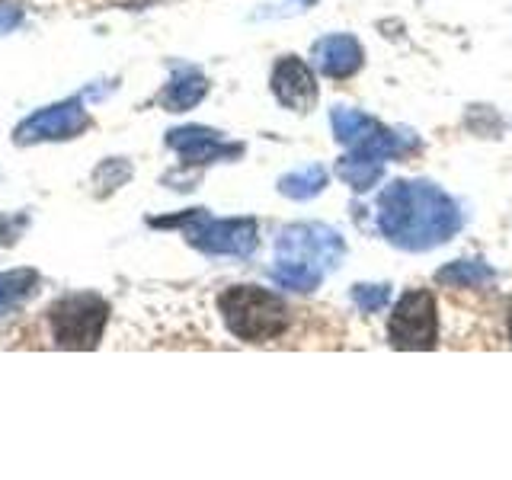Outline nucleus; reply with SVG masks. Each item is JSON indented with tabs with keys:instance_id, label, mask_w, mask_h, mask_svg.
Segmentation results:
<instances>
[{
	"instance_id": "nucleus-20",
	"label": "nucleus",
	"mask_w": 512,
	"mask_h": 480,
	"mask_svg": "<svg viewBox=\"0 0 512 480\" xmlns=\"http://www.w3.org/2000/svg\"><path fill=\"white\" fill-rule=\"evenodd\" d=\"M509 333H512V317H509Z\"/></svg>"
},
{
	"instance_id": "nucleus-17",
	"label": "nucleus",
	"mask_w": 512,
	"mask_h": 480,
	"mask_svg": "<svg viewBox=\"0 0 512 480\" xmlns=\"http://www.w3.org/2000/svg\"><path fill=\"white\" fill-rule=\"evenodd\" d=\"M352 301H356L365 314H372V311L388 308L391 288L388 285H356V288H352Z\"/></svg>"
},
{
	"instance_id": "nucleus-12",
	"label": "nucleus",
	"mask_w": 512,
	"mask_h": 480,
	"mask_svg": "<svg viewBox=\"0 0 512 480\" xmlns=\"http://www.w3.org/2000/svg\"><path fill=\"white\" fill-rule=\"evenodd\" d=\"M39 288V272L36 269H10L0 272V314H10L29 301Z\"/></svg>"
},
{
	"instance_id": "nucleus-13",
	"label": "nucleus",
	"mask_w": 512,
	"mask_h": 480,
	"mask_svg": "<svg viewBox=\"0 0 512 480\" xmlns=\"http://www.w3.org/2000/svg\"><path fill=\"white\" fill-rule=\"evenodd\" d=\"M493 269L487 263L477 260H458L452 266H445L436 272V282L442 285H455V288H480V285H493Z\"/></svg>"
},
{
	"instance_id": "nucleus-11",
	"label": "nucleus",
	"mask_w": 512,
	"mask_h": 480,
	"mask_svg": "<svg viewBox=\"0 0 512 480\" xmlns=\"http://www.w3.org/2000/svg\"><path fill=\"white\" fill-rule=\"evenodd\" d=\"M205 93H208V80L196 68H176L170 84L164 87V93H160V103H164L170 112H186L196 106Z\"/></svg>"
},
{
	"instance_id": "nucleus-19",
	"label": "nucleus",
	"mask_w": 512,
	"mask_h": 480,
	"mask_svg": "<svg viewBox=\"0 0 512 480\" xmlns=\"http://www.w3.org/2000/svg\"><path fill=\"white\" fill-rule=\"evenodd\" d=\"M20 23H23L20 7H13V4H7V0H0V32H10Z\"/></svg>"
},
{
	"instance_id": "nucleus-4",
	"label": "nucleus",
	"mask_w": 512,
	"mask_h": 480,
	"mask_svg": "<svg viewBox=\"0 0 512 480\" xmlns=\"http://www.w3.org/2000/svg\"><path fill=\"white\" fill-rule=\"evenodd\" d=\"M151 224H157V228H183L192 247L218 256H250L256 250V240H260L253 218L215 221L205 208H192V212L176 218H154Z\"/></svg>"
},
{
	"instance_id": "nucleus-14",
	"label": "nucleus",
	"mask_w": 512,
	"mask_h": 480,
	"mask_svg": "<svg viewBox=\"0 0 512 480\" xmlns=\"http://www.w3.org/2000/svg\"><path fill=\"white\" fill-rule=\"evenodd\" d=\"M330 122H333V135H336V141L349 144V148H356L359 141H365V138L378 128L375 119L362 116V112H356V109H333Z\"/></svg>"
},
{
	"instance_id": "nucleus-10",
	"label": "nucleus",
	"mask_w": 512,
	"mask_h": 480,
	"mask_svg": "<svg viewBox=\"0 0 512 480\" xmlns=\"http://www.w3.org/2000/svg\"><path fill=\"white\" fill-rule=\"evenodd\" d=\"M314 64L327 77H352L362 68V45L352 36H327L314 45Z\"/></svg>"
},
{
	"instance_id": "nucleus-1",
	"label": "nucleus",
	"mask_w": 512,
	"mask_h": 480,
	"mask_svg": "<svg viewBox=\"0 0 512 480\" xmlns=\"http://www.w3.org/2000/svg\"><path fill=\"white\" fill-rule=\"evenodd\" d=\"M378 228L397 247L429 250L445 244L461 228V215L439 186L426 180H397L381 192Z\"/></svg>"
},
{
	"instance_id": "nucleus-3",
	"label": "nucleus",
	"mask_w": 512,
	"mask_h": 480,
	"mask_svg": "<svg viewBox=\"0 0 512 480\" xmlns=\"http://www.w3.org/2000/svg\"><path fill=\"white\" fill-rule=\"evenodd\" d=\"M218 308L224 314L228 330L247 343L276 340L288 327V308L282 304V298L256 285L228 288V292L218 298Z\"/></svg>"
},
{
	"instance_id": "nucleus-7",
	"label": "nucleus",
	"mask_w": 512,
	"mask_h": 480,
	"mask_svg": "<svg viewBox=\"0 0 512 480\" xmlns=\"http://www.w3.org/2000/svg\"><path fill=\"white\" fill-rule=\"evenodd\" d=\"M90 125L87 116V106L84 100H71L55 103V106H45L16 128V141L20 144H39V141H68L74 135H80L84 128Z\"/></svg>"
},
{
	"instance_id": "nucleus-6",
	"label": "nucleus",
	"mask_w": 512,
	"mask_h": 480,
	"mask_svg": "<svg viewBox=\"0 0 512 480\" xmlns=\"http://www.w3.org/2000/svg\"><path fill=\"white\" fill-rule=\"evenodd\" d=\"M391 346L397 349H432L439 340V317H436V298L423 288L407 292L397 301L388 324Z\"/></svg>"
},
{
	"instance_id": "nucleus-15",
	"label": "nucleus",
	"mask_w": 512,
	"mask_h": 480,
	"mask_svg": "<svg viewBox=\"0 0 512 480\" xmlns=\"http://www.w3.org/2000/svg\"><path fill=\"white\" fill-rule=\"evenodd\" d=\"M324 186H327L324 167H304V170H295V173H288L279 180V192L288 199H311Z\"/></svg>"
},
{
	"instance_id": "nucleus-2",
	"label": "nucleus",
	"mask_w": 512,
	"mask_h": 480,
	"mask_svg": "<svg viewBox=\"0 0 512 480\" xmlns=\"http://www.w3.org/2000/svg\"><path fill=\"white\" fill-rule=\"evenodd\" d=\"M343 237L327 224H292L276 244L272 279L292 292H314L324 272L343 260Z\"/></svg>"
},
{
	"instance_id": "nucleus-8",
	"label": "nucleus",
	"mask_w": 512,
	"mask_h": 480,
	"mask_svg": "<svg viewBox=\"0 0 512 480\" xmlns=\"http://www.w3.org/2000/svg\"><path fill=\"white\" fill-rule=\"evenodd\" d=\"M167 144L180 154L186 164H212V160H224V157H237L240 144H228L218 132L202 125H186V128H173L167 135Z\"/></svg>"
},
{
	"instance_id": "nucleus-9",
	"label": "nucleus",
	"mask_w": 512,
	"mask_h": 480,
	"mask_svg": "<svg viewBox=\"0 0 512 480\" xmlns=\"http://www.w3.org/2000/svg\"><path fill=\"white\" fill-rule=\"evenodd\" d=\"M272 93L279 96L282 106L295 112H308L317 103V84L311 68L295 55L282 58L276 64V71H272Z\"/></svg>"
},
{
	"instance_id": "nucleus-5",
	"label": "nucleus",
	"mask_w": 512,
	"mask_h": 480,
	"mask_svg": "<svg viewBox=\"0 0 512 480\" xmlns=\"http://www.w3.org/2000/svg\"><path fill=\"white\" fill-rule=\"evenodd\" d=\"M109 320V301L80 292V295H64L48 308V324H52V336L61 349H93L103 340Z\"/></svg>"
},
{
	"instance_id": "nucleus-16",
	"label": "nucleus",
	"mask_w": 512,
	"mask_h": 480,
	"mask_svg": "<svg viewBox=\"0 0 512 480\" xmlns=\"http://www.w3.org/2000/svg\"><path fill=\"white\" fill-rule=\"evenodd\" d=\"M336 173H340L352 189L365 192L368 186H375V183L381 180L384 167L378 164V160H365V157L349 154V157L340 160V164H336Z\"/></svg>"
},
{
	"instance_id": "nucleus-18",
	"label": "nucleus",
	"mask_w": 512,
	"mask_h": 480,
	"mask_svg": "<svg viewBox=\"0 0 512 480\" xmlns=\"http://www.w3.org/2000/svg\"><path fill=\"white\" fill-rule=\"evenodd\" d=\"M23 228H26L23 215H0V247H10Z\"/></svg>"
}]
</instances>
